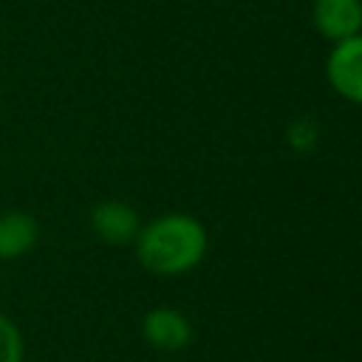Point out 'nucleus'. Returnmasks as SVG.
<instances>
[{
    "mask_svg": "<svg viewBox=\"0 0 362 362\" xmlns=\"http://www.w3.org/2000/svg\"><path fill=\"white\" fill-rule=\"evenodd\" d=\"M139 263L158 277H175L192 272L209 246L204 223L189 212H164L141 223L136 240Z\"/></svg>",
    "mask_w": 362,
    "mask_h": 362,
    "instance_id": "obj_1",
    "label": "nucleus"
},
{
    "mask_svg": "<svg viewBox=\"0 0 362 362\" xmlns=\"http://www.w3.org/2000/svg\"><path fill=\"white\" fill-rule=\"evenodd\" d=\"M325 79L337 96L362 105V34L331 45L325 57Z\"/></svg>",
    "mask_w": 362,
    "mask_h": 362,
    "instance_id": "obj_2",
    "label": "nucleus"
},
{
    "mask_svg": "<svg viewBox=\"0 0 362 362\" xmlns=\"http://www.w3.org/2000/svg\"><path fill=\"white\" fill-rule=\"evenodd\" d=\"M90 229L102 243L127 246L136 240V235L141 229V218L127 201L110 198V201H99L90 209Z\"/></svg>",
    "mask_w": 362,
    "mask_h": 362,
    "instance_id": "obj_3",
    "label": "nucleus"
},
{
    "mask_svg": "<svg viewBox=\"0 0 362 362\" xmlns=\"http://www.w3.org/2000/svg\"><path fill=\"white\" fill-rule=\"evenodd\" d=\"M311 23L331 45L362 34V0H314Z\"/></svg>",
    "mask_w": 362,
    "mask_h": 362,
    "instance_id": "obj_4",
    "label": "nucleus"
},
{
    "mask_svg": "<svg viewBox=\"0 0 362 362\" xmlns=\"http://www.w3.org/2000/svg\"><path fill=\"white\" fill-rule=\"evenodd\" d=\"M141 334L144 339L156 348V351H181L189 345L192 339V325L187 320V314H181L178 308H170V305H158V308H150L144 314V322H141Z\"/></svg>",
    "mask_w": 362,
    "mask_h": 362,
    "instance_id": "obj_5",
    "label": "nucleus"
},
{
    "mask_svg": "<svg viewBox=\"0 0 362 362\" xmlns=\"http://www.w3.org/2000/svg\"><path fill=\"white\" fill-rule=\"evenodd\" d=\"M40 240V221L25 209L0 212V260H20Z\"/></svg>",
    "mask_w": 362,
    "mask_h": 362,
    "instance_id": "obj_6",
    "label": "nucleus"
},
{
    "mask_svg": "<svg viewBox=\"0 0 362 362\" xmlns=\"http://www.w3.org/2000/svg\"><path fill=\"white\" fill-rule=\"evenodd\" d=\"M25 339L14 320L0 314V362H23Z\"/></svg>",
    "mask_w": 362,
    "mask_h": 362,
    "instance_id": "obj_7",
    "label": "nucleus"
}]
</instances>
